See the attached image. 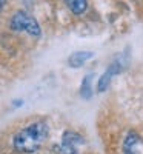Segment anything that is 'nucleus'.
<instances>
[{"instance_id":"obj_2","label":"nucleus","mask_w":143,"mask_h":154,"mask_svg":"<svg viewBox=\"0 0 143 154\" xmlns=\"http://www.w3.org/2000/svg\"><path fill=\"white\" fill-rule=\"evenodd\" d=\"M9 26H11V29H14V31L28 32L29 35H34V37H38L42 34V29H40L38 22L31 14H28L26 11H17V12H14V16L11 17Z\"/></svg>"},{"instance_id":"obj_4","label":"nucleus","mask_w":143,"mask_h":154,"mask_svg":"<svg viewBox=\"0 0 143 154\" xmlns=\"http://www.w3.org/2000/svg\"><path fill=\"white\" fill-rule=\"evenodd\" d=\"M123 154H143V140L135 131H129L123 140Z\"/></svg>"},{"instance_id":"obj_7","label":"nucleus","mask_w":143,"mask_h":154,"mask_svg":"<svg viewBox=\"0 0 143 154\" xmlns=\"http://www.w3.org/2000/svg\"><path fill=\"white\" fill-rule=\"evenodd\" d=\"M93 74H86L85 79L82 80V85H80V96L83 99H91V96H93Z\"/></svg>"},{"instance_id":"obj_1","label":"nucleus","mask_w":143,"mask_h":154,"mask_svg":"<svg viewBox=\"0 0 143 154\" xmlns=\"http://www.w3.org/2000/svg\"><path fill=\"white\" fill-rule=\"evenodd\" d=\"M48 133H49V130L45 122H42V120L32 122L14 136V139H12L14 149L19 152H23V154L35 152L48 139Z\"/></svg>"},{"instance_id":"obj_9","label":"nucleus","mask_w":143,"mask_h":154,"mask_svg":"<svg viewBox=\"0 0 143 154\" xmlns=\"http://www.w3.org/2000/svg\"><path fill=\"white\" fill-rule=\"evenodd\" d=\"M3 5H5V0H0V9L3 8Z\"/></svg>"},{"instance_id":"obj_8","label":"nucleus","mask_w":143,"mask_h":154,"mask_svg":"<svg viewBox=\"0 0 143 154\" xmlns=\"http://www.w3.org/2000/svg\"><path fill=\"white\" fill-rule=\"evenodd\" d=\"M65 3L77 16L83 14L88 8V0H65Z\"/></svg>"},{"instance_id":"obj_3","label":"nucleus","mask_w":143,"mask_h":154,"mask_svg":"<svg viewBox=\"0 0 143 154\" xmlns=\"http://www.w3.org/2000/svg\"><path fill=\"white\" fill-rule=\"evenodd\" d=\"M83 143V137L74 131H66L62 137V154H79V148Z\"/></svg>"},{"instance_id":"obj_5","label":"nucleus","mask_w":143,"mask_h":154,"mask_svg":"<svg viewBox=\"0 0 143 154\" xmlns=\"http://www.w3.org/2000/svg\"><path fill=\"white\" fill-rule=\"evenodd\" d=\"M122 71V68H120V62H114V63H111L109 65V68L102 74V77L99 79V83H97V91L99 93H103V91H106V89L109 88V85H111V80H112V77L114 75H117Z\"/></svg>"},{"instance_id":"obj_6","label":"nucleus","mask_w":143,"mask_h":154,"mask_svg":"<svg viewBox=\"0 0 143 154\" xmlns=\"http://www.w3.org/2000/svg\"><path fill=\"white\" fill-rule=\"evenodd\" d=\"M94 57V53H91V51H77V53H72L68 59V65L71 68H80L82 65L88 60H91Z\"/></svg>"}]
</instances>
